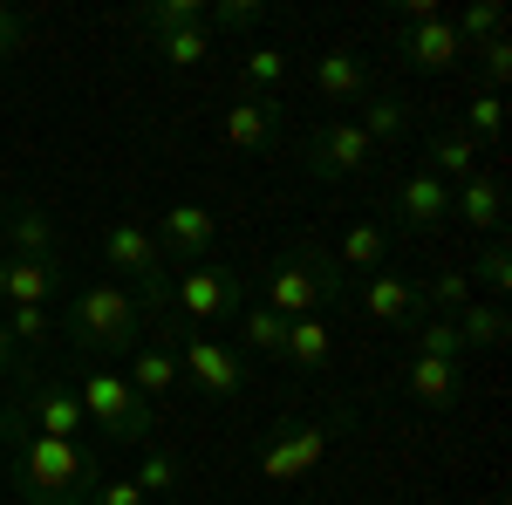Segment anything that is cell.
I'll return each mask as SVG.
<instances>
[{
    "instance_id": "1",
    "label": "cell",
    "mask_w": 512,
    "mask_h": 505,
    "mask_svg": "<svg viewBox=\"0 0 512 505\" xmlns=\"http://www.w3.org/2000/svg\"><path fill=\"white\" fill-rule=\"evenodd\" d=\"M0 437H7V478H14L21 505H89V492L103 485V465H96L82 444L41 437V430H28L14 410L0 417Z\"/></svg>"
},
{
    "instance_id": "2",
    "label": "cell",
    "mask_w": 512,
    "mask_h": 505,
    "mask_svg": "<svg viewBox=\"0 0 512 505\" xmlns=\"http://www.w3.org/2000/svg\"><path fill=\"white\" fill-rule=\"evenodd\" d=\"M69 342H76V355L89 362H103V355H130L144 335H151V314H144V301H137V287H123V280H89V287H76L69 294Z\"/></svg>"
},
{
    "instance_id": "3",
    "label": "cell",
    "mask_w": 512,
    "mask_h": 505,
    "mask_svg": "<svg viewBox=\"0 0 512 505\" xmlns=\"http://www.w3.org/2000/svg\"><path fill=\"white\" fill-rule=\"evenodd\" d=\"M260 280H267V301L260 308H274L280 321H308L321 301H349V273L335 267V253H321V246L280 253Z\"/></svg>"
},
{
    "instance_id": "4",
    "label": "cell",
    "mask_w": 512,
    "mask_h": 505,
    "mask_svg": "<svg viewBox=\"0 0 512 505\" xmlns=\"http://www.w3.org/2000/svg\"><path fill=\"white\" fill-rule=\"evenodd\" d=\"M246 308V273L226 267V260H198V267L171 273V314L178 321H239Z\"/></svg>"
},
{
    "instance_id": "5",
    "label": "cell",
    "mask_w": 512,
    "mask_h": 505,
    "mask_svg": "<svg viewBox=\"0 0 512 505\" xmlns=\"http://www.w3.org/2000/svg\"><path fill=\"white\" fill-rule=\"evenodd\" d=\"M76 396H82V410H89V430H103L110 444H144L151 437V403L123 383L117 369H89Z\"/></svg>"
},
{
    "instance_id": "6",
    "label": "cell",
    "mask_w": 512,
    "mask_h": 505,
    "mask_svg": "<svg viewBox=\"0 0 512 505\" xmlns=\"http://www.w3.org/2000/svg\"><path fill=\"white\" fill-rule=\"evenodd\" d=\"M335 430H349V417H328V424H301V417H287V424L267 437V451H260V478H267V485H294V478H308V471L328 458Z\"/></svg>"
},
{
    "instance_id": "7",
    "label": "cell",
    "mask_w": 512,
    "mask_h": 505,
    "mask_svg": "<svg viewBox=\"0 0 512 505\" xmlns=\"http://www.w3.org/2000/svg\"><path fill=\"white\" fill-rule=\"evenodd\" d=\"M14 417H21L28 430H41V437H69V444L89 437V410H82L76 383H62V376H28Z\"/></svg>"
},
{
    "instance_id": "8",
    "label": "cell",
    "mask_w": 512,
    "mask_h": 505,
    "mask_svg": "<svg viewBox=\"0 0 512 505\" xmlns=\"http://www.w3.org/2000/svg\"><path fill=\"white\" fill-rule=\"evenodd\" d=\"M171 355H178V376L185 383H198L205 396H239V383H246V355L226 349V342H212V335H178L171 342Z\"/></svg>"
},
{
    "instance_id": "9",
    "label": "cell",
    "mask_w": 512,
    "mask_h": 505,
    "mask_svg": "<svg viewBox=\"0 0 512 505\" xmlns=\"http://www.w3.org/2000/svg\"><path fill=\"white\" fill-rule=\"evenodd\" d=\"M369 157H376V144L362 137V123L335 117V123H321L315 137H308V178H315V185H342V178H355Z\"/></svg>"
},
{
    "instance_id": "10",
    "label": "cell",
    "mask_w": 512,
    "mask_h": 505,
    "mask_svg": "<svg viewBox=\"0 0 512 505\" xmlns=\"http://www.w3.org/2000/svg\"><path fill=\"white\" fill-rule=\"evenodd\" d=\"M62 294V267L55 260H14L0 253V308H48Z\"/></svg>"
},
{
    "instance_id": "11",
    "label": "cell",
    "mask_w": 512,
    "mask_h": 505,
    "mask_svg": "<svg viewBox=\"0 0 512 505\" xmlns=\"http://www.w3.org/2000/svg\"><path fill=\"white\" fill-rule=\"evenodd\" d=\"M212 239H219V226H212L205 205H171V212L158 219V246H164V253H178V267L212 260Z\"/></svg>"
},
{
    "instance_id": "12",
    "label": "cell",
    "mask_w": 512,
    "mask_h": 505,
    "mask_svg": "<svg viewBox=\"0 0 512 505\" xmlns=\"http://www.w3.org/2000/svg\"><path fill=\"white\" fill-rule=\"evenodd\" d=\"M396 48H403V62L410 69H458V55H465V41H458V28L437 14V21H417V28H396Z\"/></svg>"
},
{
    "instance_id": "13",
    "label": "cell",
    "mask_w": 512,
    "mask_h": 505,
    "mask_svg": "<svg viewBox=\"0 0 512 505\" xmlns=\"http://www.w3.org/2000/svg\"><path fill=\"white\" fill-rule=\"evenodd\" d=\"M403 396H417L424 410H451V403L465 396V362L410 355V362H403Z\"/></svg>"
},
{
    "instance_id": "14",
    "label": "cell",
    "mask_w": 512,
    "mask_h": 505,
    "mask_svg": "<svg viewBox=\"0 0 512 505\" xmlns=\"http://www.w3.org/2000/svg\"><path fill=\"white\" fill-rule=\"evenodd\" d=\"M396 219H403L410 233L444 226V219H451V185H444V178H431V171H410V178L396 185Z\"/></svg>"
},
{
    "instance_id": "15",
    "label": "cell",
    "mask_w": 512,
    "mask_h": 505,
    "mask_svg": "<svg viewBox=\"0 0 512 505\" xmlns=\"http://www.w3.org/2000/svg\"><path fill=\"white\" fill-rule=\"evenodd\" d=\"M362 314L383 321V328H410V321L424 314V294H417V280H403V273H369V287H362Z\"/></svg>"
},
{
    "instance_id": "16",
    "label": "cell",
    "mask_w": 512,
    "mask_h": 505,
    "mask_svg": "<svg viewBox=\"0 0 512 505\" xmlns=\"http://www.w3.org/2000/svg\"><path fill=\"white\" fill-rule=\"evenodd\" d=\"M0 233H7V253H14V260H55V246H62L55 219H48L41 205H7V212H0Z\"/></svg>"
},
{
    "instance_id": "17",
    "label": "cell",
    "mask_w": 512,
    "mask_h": 505,
    "mask_svg": "<svg viewBox=\"0 0 512 505\" xmlns=\"http://www.w3.org/2000/svg\"><path fill=\"white\" fill-rule=\"evenodd\" d=\"M226 144L233 151H274L280 144V103L274 96H246L226 110Z\"/></svg>"
},
{
    "instance_id": "18",
    "label": "cell",
    "mask_w": 512,
    "mask_h": 505,
    "mask_svg": "<svg viewBox=\"0 0 512 505\" xmlns=\"http://www.w3.org/2000/svg\"><path fill=\"white\" fill-rule=\"evenodd\" d=\"M451 212H458L465 226H478V233H499V226H506V185H499L492 171H472L465 185H451Z\"/></svg>"
},
{
    "instance_id": "19",
    "label": "cell",
    "mask_w": 512,
    "mask_h": 505,
    "mask_svg": "<svg viewBox=\"0 0 512 505\" xmlns=\"http://www.w3.org/2000/svg\"><path fill=\"white\" fill-rule=\"evenodd\" d=\"M280 362H287V369H301V376H321V369L335 362V328H328L321 314L287 321V349H280Z\"/></svg>"
},
{
    "instance_id": "20",
    "label": "cell",
    "mask_w": 512,
    "mask_h": 505,
    "mask_svg": "<svg viewBox=\"0 0 512 505\" xmlns=\"http://www.w3.org/2000/svg\"><path fill=\"white\" fill-rule=\"evenodd\" d=\"M315 89H321V103H362V96H369L362 55H355V48H328L315 62Z\"/></svg>"
},
{
    "instance_id": "21",
    "label": "cell",
    "mask_w": 512,
    "mask_h": 505,
    "mask_svg": "<svg viewBox=\"0 0 512 505\" xmlns=\"http://www.w3.org/2000/svg\"><path fill=\"white\" fill-rule=\"evenodd\" d=\"M383 260H390V226H376V219H355L342 233V246H335L342 273H383Z\"/></svg>"
},
{
    "instance_id": "22",
    "label": "cell",
    "mask_w": 512,
    "mask_h": 505,
    "mask_svg": "<svg viewBox=\"0 0 512 505\" xmlns=\"http://www.w3.org/2000/svg\"><path fill=\"white\" fill-rule=\"evenodd\" d=\"M123 383L137 389L144 403L151 396H164V389H178V355H171V342H137L130 349V376Z\"/></svg>"
},
{
    "instance_id": "23",
    "label": "cell",
    "mask_w": 512,
    "mask_h": 505,
    "mask_svg": "<svg viewBox=\"0 0 512 505\" xmlns=\"http://www.w3.org/2000/svg\"><path fill=\"white\" fill-rule=\"evenodd\" d=\"M424 171L444 178V185H465V178L478 171V144H472V137H458V130H437L431 151H424Z\"/></svg>"
},
{
    "instance_id": "24",
    "label": "cell",
    "mask_w": 512,
    "mask_h": 505,
    "mask_svg": "<svg viewBox=\"0 0 512 505\" xmlns=\"http://www.w3.org/2000/svg\"><path fill=\"white\" fill-rule=\"evenodd\" d=\"M362 137L369 144H396V137H410V103L403 96H362Z\"/></svg>"
},
{
    "instance_id": "25",
    "label": "cell",
    "mask_w": 512,
    "mask_h": 505,
    "mask_svg": "<svg viewBox=\"0 0 512 505\" xmlns=\"http://www.w3.org/2000/svg\"><path fill=\"white\" fill-rule=\"evenodd\" d=\"M451 321H458V335H465V355H472V349H499V342H506V308H499V301H465Z\"/></svg>"
},
{
    "instance_id": "26",
    "label": "cell",
    "mask_w": 512,
    "mask_h": 505,
    "mask_svg": "<svg viewBox=\"0 0 512 505\" xmlns=\"http://www.w3.org/2000/svg\"><path fill=\"white\" fill-rule=\"evenodd\" d=\"M410 335H417V349H410V355L465 362V335H458V321H451V314H417V321H410Z\"/></svg>"
},
{
    "instance_id": "27",
    "label": "cell",
    "mask_w": 512,
    "mask_h": 505,
    "mask_svg": "<svg viewBox=\"0 0 512 505\" xmlns=\"http://www.w3.org/2000/svg\"><path fill=\"white\" fill-rule=\"evenodd\" d=\"M171 28H205V0H158L137 14V35H171Z\"/></svg>"
},
{
    "instance_id": "28",
    "label": "cell",
    "mask_w": 512,
    "mask_h": 505,
    "mask_svg": "<svg viewBox=\"0 0 512 505\" xmlns=\"http://www.w3.org/2000/svg\"><path fill=\"white\" fill-rule=\"evenodd\" d=\"M239 342L253 355H280L287 349V321L274 308H239Z\"/></svg>"
},
{
    "instance_id": "29",
    "label": "cell",
    "mask_w": 512,
    "mask_h": 505,
    "mask_svg": "<svg viewBox=\"0 0 512 505\" xmlns=\"http://www.w3.org/2000/svg\"><path fill=\"white\" fill-rule=\"evenodd\" d=\"M451 28H458V41H465V55H472L478 41H499V35H506V7H499V0H472Z\"/></svg>"
},
{
    "instance_id": "30",
    "label": "cell",
    "mask_w": 512,
    "mask_h": 505,
    "mask_svg": "<svg viewBox=\"0 0 512 505\" xmlns=\"http://www.w3.org/2000/svg\"><path fill=\"white\" fill-rule=\"evenodd\" d=\"M151 48H158L171 69H198V62L212 55V35H205V28H171V35H151Z\"/></svg>"
},
{
    "instance_id": "31",
    "label": "cell",
    "mask_w": 512,
    "mask_h": 505,
    "mask_svg": "<svg viewBox=\"0 0 512 505\" xmlns=\"http://www.w3.org/2000/svg\"><path fill=\"white\" fill-rule=\"evenodd\" d=\"M417 294H424V314H458L472 301V273H431Z\"/></svg>"
},
{
    "instance_id": "32",
    "label": "cell",
    "mask_w": 512,
    "mask_h": 505,
    "mask_svg": "<svg viewBox=\"0 0 512 505\" xmlns=\"http://www.w3.org/2000/svg\"><path fill=\"white\" fill-rule=\"evenodd\" d=\"M267 21V0H205V28H233V35H253Z\"/></svg>"
},
{
    "instance_id": "33",
    "label": "cell",
    "mask_w": 512,
    "mask_h": 505,
    "mask_svg": "<svg viewBox=\"0 0 512 505\" xmlns=\"http://www.w3.org/2000/svg\"><path fill=\"white\" fill-rule=\"evenodd\" d=\"M0 335H7V342L41 349V342L55 335V321H48V308H7V314H0Z\"/></svg>"
},
{
    "instance_id": "34",
    "label": "cell",
    "mask_w": 512,
    "mask_h": 505,
    "mask_svg": "<svg viewBox=\"0 0 512 505\" xmlns=\"http://www.w3.org/2000/svg\"><path fill=\"white\" fill-rule=\"evenodd\" d=\"M499 123H506V117H499V96H492V89H478L458 137H472V144H499Z\"/></svg>"
},
{
    "instance_id": "35",
    "label": "cell",
    "mask_w": 512,
    "mask_h": 505,
    "mask_svg": "<svg viewBox=\"0 0 512 505\" xmlns=\"http://www.w3.org/2000/svg\"><path fill=\"white\" fill-rule=\"evenodd\" d=\"M472 287H485V294H506V287H512V246H506V239L485 246V260L472 267Z\"/></svg>"
},
{
    "instance_id": "36",
    "label": "cell",
    "mask_w": 512,
    "mask_h": 505,
    "mask_svg": "<svg viewBox=\"0 0 512 505\" xmlns=\"http://www.w3.org/2000/svg\"><path fill=\"white\" fill-rule=\"evenodd\" d=\"M130 478H137V492H144V499H158V492L178 485V458H171V451H144V465L130 471Z\"/></svg>"
},
{
    "instance_id": "37",
    "label": "cell",
    "mask_w": 512,
    "mask_h": 505,
    "mask_svg": "<svg viewBox=\"0 0 512 505\" xmlns=\"http://www.w3.org/2000/svg\"><path fill=\"white\" fill-rule=\"evenodd\" d=\"M280 82H287V55H280V48H253V55H246V89L267 96V89H280Z\"/></svg>"
},
{
    "instance_id": "38",
    "label": "cell",
    "mask_w": 512,
    "mask_h": 505,
    "mask_svg": "<svg viewBox=\"0 0 512 505\" xmlns=\"http://www.w3.org/2000/svg\"><path fill=\"white\" fill-rule=\"evenodd\" d=\"M472 55H478V69H485V89L499 96V82L512 76V41H506V35H499V41H478Z\"/></svg>"
},
{
    "instance_id": "39",
    "label": "cell",
    "mask_w": 512,
    "mask_h": 505,
    "mask_svg": "<svg viewBox=\"0 0 512 505\" xmlns=\"http://www.w3.org/2000/svg\"><path fill=\"white\" fill-rule=\"evenodd\" d=\"M89 505H151V499L137 492V478H103V485L89 492Z\"/></svg>"
},
{
    "instance_id": "40",
    "label": "cell",
    "mask_w": 512,
    "mask_h": 505,
    "mask_svg": "<svg viewBox=\"0 0 512 505\" xmlns=\"http://www.w3.org/2000/svg\"><path fill=\"white\" fill-rule=\"evenodd\" d=\"M21 41H28V21L14 7H0V55H21Z\"/></svg>"
},
{
    "instance_id": "41",
    "label": "cell",
    "mask_w": 512,
    "mask_h": 505,
    "mask_svg": "<svg viewBox=\"0 0 512 505\" xmlns=\"http://www.w3.org/2000/svg\"><path fill=\"white\" fill-rule=\"evenodd\" d=\"M7 376H14V342L0 335V383H7Z\"/></svg>"
},
{
    "instance_id": "42",
    "label": "cell",
    "mask_w": 512,
    "mask_h": 505,
    "mask_svg": "<svg viewBox=\"0 0 512 505\" xmlns=\"http://www.w3.org/2000/svg\"><path fill=\"white\" fill-rule=\"evenodd\" d=\"M0 465H7V437H0Z\"/></svg>"
},
{
    "instance_id": "43",
    "label": "cell",
    "mask_w": 512,
    "mask_h": 505,
    "mask_svg": "<svg viewBox=\"0 0 512 505\" xmlns=\"http://www.w3.org/2000/svg\"><path fill=\"white\" fill-rule=\"evenodd\" d=\"M478 505H499V499H478Z\"/></svg>"
}]
</instances>
